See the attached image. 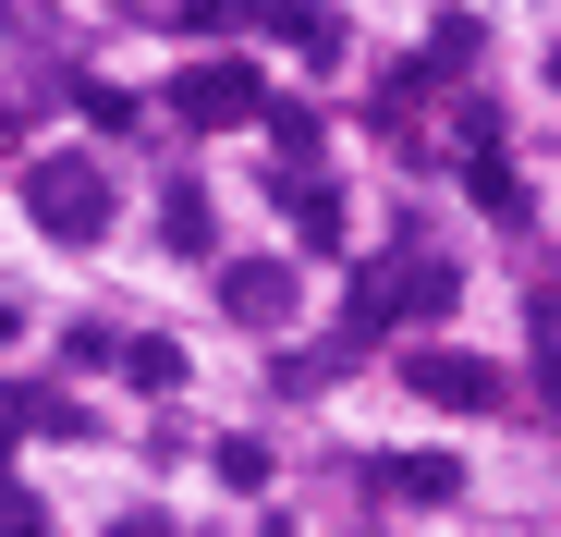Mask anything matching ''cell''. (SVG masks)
<instances>
[{
  "mask_svg": "<svg viewBox=\"0 0 561 537\" xmlns=\"http://www.w3.org/2000/svg\"><path fill=\"white\" fill-rule=\"evenodd\" d=\"M25 220H37L49 244H99V232H111V171L85 159V147L37 159V171H25Z\"/></svg>",
  "mask_w": 561,
  "mask_h": 537,
  "instance_id": "1",
  "label": "cell"
},
{
  "mask_svg": "<svg viewBox=\"0 0 561 537\" xmlns=\"http://www.w3.org/2000/svg\"><path fill=\"white\" fill-rule=\"evenodd\" d=\"M451 306V256H391V268H354V318L342 342H391L403 318H439Z\"/></svg>",
  "mask_w": 561,
  "mask_h": 537,
  "instance_id": "2",
  "label": "cell"
},
{
  "mask_svg": "<svg viewBox=\"0 0 561 537\" xmlns=\"http://www.w3.org/2000/svg\"><path fill=\"white\" fill-rule=\"evenodd\" d=\"M171 111L196 123V135H232V123H256V111H268V73H256L244 49H208V61H183Z\"/></svg>",
  "mask_w": 561,
  "mask_h": 537,
  "instance_id": "3",
  "label": "cell"
},
{
  "mask_svg": "<svg viewBox=\"0 0 561 537\" xmlns=\"http://www.w3.org/2000/svg\"><path fill=\"white\" fill-rule=\"evenodd\" d=\"M403 379H415L439 415H489V403H501V367H489V354H451V342H415Z\"/></svg>",
  "mask_w": 561,
  "mask_h": 537,
  "instance_id": "4",
  "label": "cell"
},
{
  "mask_svg": "<svg viewBox=\"0 0 561 537\" xmlns=\"http://www.w3.org/2000/svg\"><path fill=\"white\" fill-rule=\"evenodd\" d=\"M220 306H232L244 330H294L306 282H294V256H232V268H220Z\"/></svg>",
  "mask_w": 561,
  "mask_h": 537,
  "instance_id": "5",
  "label": "cell"
},
{
  "mask_svg": "<svg viewBox=\"0 0 561 537\" xmlns=\"http://www.w3.org/2000/svg\"><path fill=\"white\" fill-rule=\"evenodd\" d=\"M366 489L427 513V501H451V489H463V465H451V453H391V465H366Z\"/></svg>",
  "mask_w": 561,
  "mask_h": 537,
  "instance_id": "6",
  "label": "cell"
},
{
  "mask_svg": "<svg viewBox=\"0 0 561 537\" xmlns=\"http://www.w3.org/2000/svg\"><path fill=\"white\" fill-rule=\"evenodd\" d=\"M256 123H268V171H280V184H306V159H318V111H306V99H268Z\"/></svg>",
  "mask_w": 561,
  "mask_h": 537,
  "instance_id": "7",
  "label": "cell"
},
{
  "mask_svg": "<svg viewBox=\"0 0 561 537\" xmlns=\"http://www.w3.org/2000/svg\"><path fill=\"white\" fill-rule=\"evenodd\" d=\"M256 25H268V37H294L306 61H330V49H342V13H318V0H256Z\"/></svg>",
  "mask_w": 561,
  "mask_h": 537,
  "instance_id": "8",
  "label": "cell"
},
{
  "mask_svg": "<svg viewBox=\"0 0 561 537\" xmlns=\"http://www.w3.org/2000/svg\"><path fill=\"white\" fill-rule=\"evenodd\" d=\"M463 184H477V208H501V220H525V184L501 171V147H463Z\"/></svg>",
  "mask_w": 561,
  "mask_h": 537,
  "instance_id": "9",
  "label": "cell"
},
{
  "mask_svg": "<svg viewBox=\"0 0 561 537\" xmlns=\"http://www.w3.org/2000/svg\"><path fill=\"white\" fill-rule=\"evenodd\" d=\"M342 367H354V342H318V354H280V367H268V379H280V391H330Z\"/></svg>",
  "mask_w": 561,
  "mask_h": 537,
  "instance_id": "10",
  "label": "cell"
},
{
  "mask_svg": "<svg viewBox=\"0 0 561 537\" xmlns=\"http://www.w3.org/2000/svg\"><path fill=\"white\" fill-rule=\"evenodd\" d=\"M159 232H171L183 256H208V196H196V184H171V196H159Z\"/></svg>",
  "mask_w": 561,
  "mask_h": 537,
  "instance_id": "11",
  "label": "cell"
},
{
  "mask_svg": "<svg viewBox=\"0 0 561 537\" xmlns=\"http://www.w3.org/2000/svg\"><path fill=\"white\" fill-rule=\"evenodd\" d=\"M294 232H306V244H342V196L318 184V171H306V184H294Z\"/></svg>",
  "mask_w": 561,
  "mask_h": 537,
  "instance_id": "12",
  "label": "cell"
},
{
  "mask_svg": "<svg viewBox=\"0 0 561 537\" xmlns=\"http://www.w3.org/2000/svg\"><path fill=\"white\" fill-rule=\"evenodd\" d=\"M123 379H135V391H183V354H171V342H123Z\"/></svg>",
  "mask_w": 561,
  "mask_h": 537,
  "instance_id": "13",
  "label": "cell"
},
{
  "mask_svg": "<svg viewBox=\"0 0 561 537\" xmlns=\"http://www.w3.org/2000/svg\"><path fill=\"white\" fill-rule=\"evenodd\" d=\"M463 61H477V25H463V13H451V25H439V37H427V61H415V73H427V85H439V73H463Z\"/></svg>",
  "mask_w": 561,
  "mask_h": 537,
  "instance_id": "14",
  "label": "cell"
},
{
  "mask_svg": "<svg viewBox=\"0 0 561 537\" xmlns=\"http://www.w3.org/2000/svg\"><path fill=\"white\" fill-rule=\"evenodd\" d=\"M220 489H268V439H220Z\"/></svg>",
  "mask_w": 561,
  "mask_h": 537,
  "instance_id": "15",
  "label": "cell"
},
{
  "mask_svg": "<svg viewBox=\"0 0 561 537\" xmlns=\"http://www.w3.org/2000/svg\"><path fill=\"white\" fill-rule=\"evenodd\" d=\"M232 13H244V0H183V13H171V25H183V37H220Z\"/></svg>",
  "mask_w": 561,
  "mask_h": 537,
  "instance_id": "16",
  "label": "cell"
},
{
  "mask_svg": "<svg viewBox=\"0 0 561 537\" xmlns=\"http://www.w3.org/2000/svg\"><path fill=\"white\" fill-rule=\"evenodd\" d=\"M0 537H49V513H37L25 489H0Z\"/></svg>",
  "mask_w": 561,
  "mask_h": 537,
  "instance_id": "17",
  "label": "cell"
},
{
  "mask_svg": "<svg viewBox=\"0 0 561 537\" xmlns=\"http://www.w3.org/2000/svg\"><path fill=\"white\" fill-rule=\"evenodd\" d=\"M537 403H549V415H561V354H537Z\"/></svg>",
  "mask_w": 561,
  "mask_h": 537,
  "instance_id": "18",
  "label": "cell"
},
{
  "mask_svg": "<svg viewBox=\"0 0 561 537\" xmlns=\"http://www.w3.org/2000/svg\"><path fill=\"white\" fill-rule=\"evenodd\" d=\"M111 537H171V525H159V513H123V525H111Z\"/></svg>",
  "mask_w": 561,
  "mask_h": 537,
  "instance_id": "19",
  "label": "cell"
},
{
  "mask_svg": "<svg viewBox=\"0 0 561 537\" xmlns=\"http://www.w3.org/2000/svg\"><path fill=\"white\" fill-rule=\"evenodd\" d=\"M0 465H13V415H0Z\"/></svg>",
  "mask_w": 561,
  "mask_h": 537,
  "instance_id": "20",
  "label": "cell"
},
{
  "mask_svg": "<svg viewBox=\"0 0 561 537\" xmlns=\"http://www.w3.org/2000/svg\"><path fill=\"white\" fill-rule=\"evenodd\" d=\"M0 147H13V99H0Z\"/></svg>",
  "mask_w": 561,
  "mask_h": 537,
  "instance_id": "21",
  "label": "cell"
},
{
  "mask_svg": "<svg viewBox=\"0 0 561 537\" xmlns=\"http://www.w3.org/2000/svg\"><path fill=\"white\" fill-rule=\"evenodd\" d=\"M135 13H183V0H135Z\"/></svg>",
  "mask_w": 561,
  "mask_h": 537,
  "instance_id": "22",
  "label": "cell"
},
{
  "mask_svg": "<svg viewBox=\"0 0 561 537\" xmlns=\"http://www.w3.org/2000/svg\"><path fill=\"white\" fill-rule=\"evenodd\" d=\"M549 85H561V49H549Z\"/></svg>",
  "mask_w": 561,
  "mask_h": 537,
  "instance_id": "23",
  "label": "cell"
}]
</instances>
